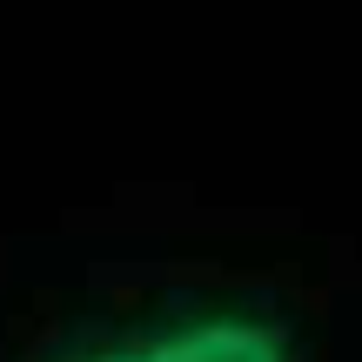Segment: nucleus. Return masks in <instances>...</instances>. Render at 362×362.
<instances>
[{
    "instance_id": "f257e3e1",
    "label": "nucleus",
    "mask_w": 362,
    "mask_h": 362,
    "mask_svg": "<svg viewBox=\"0 0 362 362\" xmlns=\"http://www.w3.org/2000/svg\"><path fill=\"white\" fill-rule=\"evenodd\" d=\"M13 362H322V349L275 288H148L47 329Z\"/></svg>"
}]
</instances>
